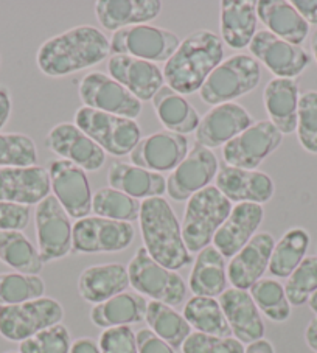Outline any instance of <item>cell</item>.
I'll return each mask as SVG.
<instances>
[{
  "label": "cell",
  "mask_w": 317,
  "mask_h": 353,
  "mask_svg": "<svg viewBox=\"0 0 317 353\" xmlns=\"http://www.w3.org/2000/svg\"><path fill=\"white\" fill-rule=\"evenodd\" d=\"M111 53L106 34L92 26H78L44 41L36 53L47 77H65L100 64Z\"/></svg>",
  "instance_id": "6da1fadb"
},
{
  "label": "cell",
  "mask_w": 317,
  "mask_h": 353,
  "mask_svg": "<svg viewBox=\"0 0 317 353\" xmlns=\"http://www.w3.org/2000/svg\"><path fill=\"white\" fill-rule=\"evenodd\" d=\"M223 41L210 30H196L181 42L163 65V80L181 95L196 92L223 63Z\"/></svg>",
  "instance_id": "7a4b0ae2"
},
{
  "label": "cell",
  "mask_w": 317,
  "mask_h": 353,
  "mask_svg": "<svg viewBox=\"0 0 317 353\" xmlns=\"http://www.w3.org/2000/svg\"><path fill=\"white\" fill-rule=\"evenodd\" d=\"M139 221L143 248L158 265L178 271L192 263L193 259L182 239L179 220L165 198L143 199Z\"/></svg>",
  "instance_id": "3957f363"
},
{
  "label": "cell",
  "mask_w": 317,
  "mask_h": 353,
  "mask_svg": "<svg viewBox=\"0 0 317 353\" xmlns=\"http://www.w3.org/2000/svg\"><path fill=\"white\" fill-rule=\"evenodd\" d=\"M232 209L230 201L215 185L194 193L187 201L184 223L181 226L188 252H199L209 246Z\"/></svg>",
  "instance_id": "277c9868"
},
{
  "label": "cell",
  "mask_w": 317,
  "mask_h": 353,
  "mask_svg": "<svg viewBox=\"0 0 317 353\" xmlns=\"http://www.w3.org/2000/svg\"><path fill=\"white\" fill-rule=\"evenodd\" d=\"M260 78L261 67L257 59L247 54H235L212 72L199 89V97L212 106L232 103L257 88Z\"/></svg>",
  "instance_id": "5b68a950"
},
{
  "label": "cell",
  "mask_w": 317,
  "mask_h": 353,
  "mask_svg": "<svg viewBox=\"0 0 317 353\" xmlns=\"http://www.w3.org/2000/svg\"><path fill=\"white\" fill-rule=\"evenodd\" d=\"M75 125L95 143H99L105 153L117 157L131 154L142 137V131L136 120L101 112L88 106L76 109Z\"/></svg>",
  "instance_id": "8992f818"
},
{
  "label": "cell",
  "mask_w": 317,
  "mask_h": 353,
  "mask_svg": "<svg viewBox=\"0 0 317 353\" xmlns=\"http://www.w3.org/2000/svg\"><path fill=\"white\" fill-rule=\"evenodd\" d=\"M127 274L131 287L151 301L178 307L185 299L187 285L181 274L158 265L145 248L137 249L127 265Z\"/></svg>",
  "instance_id": "52a82bcc"
},
{
  "label": "cell",
  "mask_w": 317,
  "mask_h": 353,
  "mask_svg": "<svg viewBox=\"0 0 317 353\" xmlns=\"http://www.w3.org/2000/svg\"><path fill=\"white\" fill-rule=\"evenodd\" d=\"M64 308L53 297H39L17 305H0V336L22 343L48 327L61 324Z\"/></svg>",
  "instance_id": "ba28073f"
},
{
  "label": "cell",
  "mask_w": 317,
  "mask_h": 353,
  "mask_svg": "<svg viewBox=\"0 0 317 353\" xmlns=\"http://www.w3.org/2000/svg\"><path fill=\"white\" fill-rule=\"evenodd\" d=\"M111 53L126 54L150 63H167L181 44L179 36L167 28L134 26L114 32L111 38Z\"/></svg>",
  "instance_id": "9c48e42d"
},
{
  "label": "cell",
  "mask_w": 317,
  "mask_h": 353,
  "mask_svg": "<svg viewBox=\"0 0 317 353\" xmlns=\"http://www.w3.org/2000/svg\"><path fill=\"white\" fill-rule=\"evenodd\" d=\"M136 235L132 223L86 216L73 224L72 251L75 254L120 252L131 246Z\"/></svg>",
  "instance_id": "30bf717a"
},
{
  "label": "cell",
  "mask_w": 317,
  "mask_h": 353,
  "mask_svg": "<svg viewBox=\"0 0 317 353\" xmlns=\"http://www.w3.org/2000/svg\"><path fill=\"white\" fill-rule=\"evenodd\" d=\"M34 224L38 251L44 265L64 259L72 252L70 216L53 194H48L36 205Z\"/></svg>",
  "instance_id": "8fae6325"
},
{
  "label": "cell",
  "mask_w": 317,
  "mask_h": 353,
  "mask_svg": "<svg viewBox=\"0 0 317 353\" xmlns=\"http://www.w3.org/2000/svg\"><path fill=\"white\" fill-rule=\"evenodd\" d=\"M283 134L269 120L257 121L223 147L227 167L255 170L282 145Z\"/></svg>",
  "instance_id": "7c38bea8"
},
{
  "label": "cell",
  "mask_w": 317,
  "mask_h": 353,
  "mask_svg": "<svg viewBox=\"0 0 317 353\" xmlns=\"http://www.w3.org/2000/svg\"><path fill=\"white\" fill-rule=\"evenodd\" d=\"M78 94L83 106L96 111L131 120H136L142 114V101L103 72H90L84 77L79 83Z\"/></svg>",
  "instance_id": "4fadbf2b"
},
{
  "label": "cell",
  "mask_w": 317,
  "mask_h": 353,
  "mask_svg": "<svg viewBox=\"0 0 317 353\" xmlns=\"http://www.w3.org/2000/svg\"><path fill=\"white\" fill-rule=\"evenodd\" d=\"M48 176L53 196L59 201L70 218L89 216L92 212V190L88 174L83 168L65 159L52 161L48 165Z\"/></svg>",
  "instance_id": "5bb4252c"
},
{
  "label": "cell",
  "mask_w": 317,
  "mask_h": 353,
  "mask_svg": "<svg viewBox=\"0 0 317 353\" xmlns=\"http://www.w3.org/2000/svg\"><path fill=\"white\" fill-rule=\"evenodd\" d=\"M219 172L218 159L212 150L194 143L193 148L167 179V192L172 199L185 201L194 193L204 190L216 178Z\"/></svg>",
  "instance_id": "9a60e30c"
},
{
  "label": "cell",
  "mask_w": 317,
  "mask_h": 353,
  "mask_svg": "<svg viewBox=\"0 0 317 353\" xmlns=\"http://www.w3.org/2000/svg\"><path fill=\"white\" fill-rule=\"evenodd\" d=\"M251 52L260 63H263L276 78H289L302 75L311 63L309 53L302 46L289 44L267 30H258L249 44Z\"/></svg>",
  "instance_id": "2e32d148"
},
{
  "label": "cell",
  "mask_w": 317,
  "mask_h": 353,
  "mask_svg": "<svg viewBox=\"0 0 317 353\" xmlns=\"http://www.w3.org/2000/svg\"><path fill=\"white\" fill-rule=\"evenodd\" d=\"M47 148L54 154L70 161L84 172H96L106 162V153L75 123L53 126L45 137Z\"/></svg>",
  "instance_id": "e0dca14e"
},
{
  "label": "cell",
  "mask_w": 317,
  "mask_h": 353,
  "mask_svg": "<svg viewBox=\"0 0 317 353\" xmlns=\"http://www.w3.org/2000/svg\"><path fill=\"white\" fill-rule=\"evenodd\" d=\"M187 154V137L165 130L140 139L130 156L132 165L154 173H163L174 170L185 159Z\"/></svg>",
  "instance_id": "ac0fdd59"
},
{
  "label": "cell",
  "mask_w": 317,
  "mask_h": 353,
  "mask_svg": "<svg viewBox=\"0 0 317 353\" xmlns=\"http://www.w3.org/2000/svg\"><path fill=\"white\" fill-rule=\"evenodd\" d=\"M254 125L252 115L238 103L213 106L199 121L196 142L205 148H219Z\"/></svg>",
  "instance_id": "d6986e66"
},
{
  "label": "cell",
  "mask_w": 317,
  "mask_h": 353,
  "mask_svg": "<svg viewBox=\"0 0 317 353\" xmlns=\"http://www.w3.org/2000/svg\"><path fill=\"white\" fill-rule=\"evenodd\" d=\"M108 70L109 77L130 90L140 101L154 99L165 81L163 72L157 64L126 54H111Z\"/></svg>",
  "instance_id": "ffe728a7"
},
{
  "label": "cell",
  "mask_w": 317,
  "mask_h": 353,
  "mask_svg": "<svg viewBox=\"0 0 317 353\" xmlns=\"http://www.w3.org/2000/svg\"><path fill=\"white\" fill-rule=\"evenodd\" d=\"M274 246L276 240L269 232L255 234L251 241L229 261L227 279L232 288L247 291L263 279V274L269 268Z\"/></svg>",
  "instance_id": "44dd1931"
},
{
  "label": "cell",
  "mask_w": 317,
  "mask_h": 353,
  "mask_svg": "<svg viewBox=\"0 0 317 353\" xmlns=\"http://www.w3.org/2000/svg\"><path fill=\"white\" fill-rule=\"evenodd\" d=\"M48 170L39 165L0 168V201L21 205H38L50 194Z\"/></svg>",
  "instance_id": "7402d4cb"
},
{
  "label": "cell",
  "mask_w": 317,
  "mask_h": 353,
  "mask_svg": "<svg viewBox=\"0 0 317 353\" xmlns=\"http://www.w3.org/2000/svg\"><path fill=\"white\" fill-rule=\"evenodd\" d=\"M219 305L229 322L232 334L241 344H251L265 338L263 318L249 291L227 288L219 296Z\"/></svg>",
  "instance_id": "603a6c76"
},
{
  "label": "cell",
  "mask_w": 317,
  "mask_h": 353,
  "mask_svg": "<svg viewBox=\"0 0 317 353\" xmlns=\"http://www.w3.org/2000/svg\"><path fill=\"white\" fill-rule=\"evenodd\" d=\"M216 188L230 203L265 204L271 201L276 185L271 176L255 170L223 167L216 174Z\"/></svg>",
  "instance_id": "cb8c5ba5"
},
{
  "label": "cell",
  "mask_w": 317,
  "mask_h": 353,
  "mask_svg": "<svg viewBox=\"0 0 317 353\" xmlns=\"http://www.w3.org/2000/svg\"><path fill=\"white\" fill-rule=\"evenodd\" d=\"M263 218L265 209L260 204L241 203L235 205L227 220L213 236V246L225 259H232L257 234Z\"/></svg>",
  "instance_id": "d4e9b609"
},
{
  "label": "cell",
  "mask_w": 317,
  "mask_h": 353,
  "mask_svg": "<svg viewBox=\"0 0 317 353\" xmlns=\"http://www.w3.org/2000/svg\"><path fill=\"white\" fill-rule=\"evenodd\" d=\"M130 285L127 268L121 263L94 265L79 274L78 293L81 299L99 305L114 296L125 293Z\"/></svg>",
  "instance_id": "484cf974"
},
{
  "label": "cell",
  "mask_w": 317,
  "mask_h": 353,
  "mask_svg": "<svg viewBox=\"0 0 317 353\" xmlns=\"http://www.w3.org/2000/svg\"><path fill=\"white\" fill-rule=\"evenodd\" d=\"M158 0H100L95 3V14L105 30L117 32L121 28L143 26L161 14Z\"/></svg>",
  "instance_id": "4316f807"
},
{
  "label": "cell",
  "mask_w": 317,
  "mask_h": 353,
  "mask_svg": "<svg viewBox=\"0 0 317 353\" xmlns=\"http://www.w3.org/2000/svg\"><path fill=\"white\" fill-rule=\"evenodd\" d=\"M108 182L109 187L134 199L158 198L167 192V179L161 173L120 161H114L109 167Z\"/></svg>",
  "instance_id": "83f0119b"
},
{
  "label": "cell",
  "mask_w": 317,
  "mask_h": 353,
  "mask_svg": "<svg viewBox=\"0 0 317 353\" xmlns=\"http://www.w3.org/2000/svg\"><path fill=\"white\" fill-rule=\"evenodd\" d=\"M258 19L265 23L267 32L278 36L289 44L300 46L307 39L309 26L298 11L286 0H260L255 2Z\"/></svg>",
  "instance_id": "f1b7e54d"
},
{
  "label": "cell",
  "mask_w": 317,
  "mask_h": 353,
  "mask_svg": "<svg viewBox=\"0 0 317 353\" xmlns=\"http://www.w3.org/2000/svg\"><path fill=\"white\" fill-rule=\"evenodd\" d=\"M298 84L289 78H274L266 84L263 101L269 121L283 134H292L297 130L298 112Z\"/></svg>",
  "instance_id": "f546056e"
},
{
  "label": "cell",
  "mask_w": 317,
  "mask_h": 353,
  "mask_svg": "<svg viewBox=\"0 0 317 353\" xmlns=\"http://www.w3.org/2000/svg\"><path fill=\"white\" fill-rule=\"evenodd\" d=\"M257 8L251 0H224L221 3V36L230 48L241 50L257 33Z\"/></svg>",
  "instance_id": "4dcf8cb0"
},
{
  "label": "cell",
  "mask_w": 317,
  "mask_h": 353,
  "mask_svg": "<svg viewBox=\"0 0 317 353\" xmlns=\"http://www.w3.org/2000/svg\"><path fill=\"white\" fill-rule=\"evenodd\" d=\"M227 263L218 249L209 245L198 252L194 260L188 287L194 296L216 297L227 290Z\"/></svg>",
  "instance_id": "1f68e13d"
},
{
  "label": "cell",
  "mask_w": 317,
  "mask_h": 353,
  "mask_svg": "<svg viewBox=\"0 0 317 353\" xmlns=\"http://www.w3.org/2000/svg\"><path fill=\"white\" fill-rule=\"evenodd\" d=\"M146 307L148 302L142 294L125 291L106 302L94 305L90 310V321L94 325L105 330L112 327L139 324L145 321Z\"/></svg>",
  "instance_id": "d6a6232c"
},
{
  "label": "cell",
  "mask_w": 317,
  "mask_h": 353,
  "mask_svg": "<svg viewBox=\"0 0 317 353\" xmlns=\"http://www.w3.org/2000/svg\"><path fill=\"white\" fill-rule=\"evenodd\" d=\"M152 106L167 131L187 136L198 130L201 121L198 111L184 95L178 94L172 88L163 86L158 90L152 99Z\"/></svg>",
  "instance_id": "836d02e7"
},
{
  "label": "cell",
  "mask_w": 317,
  "mask_h": 353,
  "mask_svg": "<svg viewBox=\"0 0 317 353\" xmlns=\"http://www.w3.org/2000/svg\"><path fill=\"white\" fill-rule=\"evenodd\" d=\"M0 261L14 270V272L30 276H39L44 268L39 251L19 230L0 232Z\"/></svg>",
  "instance_id": "e575fe53"
},
{
  "label": "cell",
  "mask_w": 317,
  "mask_h": 353,
  "mask_svg": "<svg viewBox=\"0 0 317 353\" xmlns=\"http://www.w3.org/2000/svg\"><path fill=\"white\" fill-rule=\"evenodd\" d=\"M309 243L311 236L303 228H292L286 230L282 239L274 246L267 271L274 277L288 279L307 257Z\"/></svg>",
  "instance_id": "d590c367"
},
{
  "label": "cell",
  "mask_w": 317,
  "mask_h": 353,
  "mask_svg": "<svg viewBox=\"0 0 317 353\" xmlns=\"http://www.w3.org/2000/svg\"><path fill=\"white\" fill-rule=\"evenodd\" d=\"M184 318L198 333L221 338L234 336L219 301L215 297L193 296L185 303Z\"/></svg>",
  "instance_id": "8d00e7d4"
},
{
  "label": "cell",
  "mask_w": 317,
  "mask_h": 353,
  "mask_svg": "<svg viewBox=\"0 0 317 353\" xmlns=\"http://www.w3.org/2000/svg\"><path fill=\"white\" fill-rule=\"evenodd\" d=\"M145 321L150 330L172 345L174 350L181 349L185 339L192 334V327L188 325L184 314L178 313L167 303L150 301L146 307Z\"/></svg>",
  "instance_id": "74e56055"
},
{
  "label": "cell",
  "mask_w": 317,
  "mask_h": 353,
  "mask_svg": "<svg viewBox=\"0 0 317 353\" xmlns=\"http://www.w3.org/2000/svg\"><path fill=\"white\" fill-rule=\"evenodd\" d=\"M255 305L272 322H286L291 316V303L285 287L276 279H260L249 290Z\"/></svg>",
  "instance_id": "f35d334b"
},
{
  "label": "cell",
  "mask_w": 317,
  "mask_h": 353,
  "mask_svg": "<svg viewBox=\"0 0 317 353\" xmlns=\"http://www.w3.org/2000/svg\"><path fill=\"white\" fill-rule=\"evenodd\" d=\"M139 199H134L127 194L115 190L112 187H103L94 194L92 212L96 216L108 220L132 223L140 216Z\"/></svg>",
  "instance_id": "ab89813d"
},
{
  "label": "cell",
  "mask_w": 317,
  "mask_h": 353,
  "mask_svg": "<svg viewBox=\"0 0 317 353\" xmlns=\"http://www.w3.org/2000/svg\"><path fill=\"white\" fill-rule=\"evenodd\" d=\"M45 294V282L39 276L0 272V305H17Z\"/></svg>",
  "instance_id": "60d3db41"
},
{
  "label": "cell",
  "mask_w": 317,
  "mask_h": 353,
  "mask_svg": "<svg viewBox=\"0 0 317 353\" xmlns=\"http://www.w3.org/2000/svg\"><path fill=\"white\" fill-rule=\"evenodd\" d=\"M38 148L32 137L21 132H0V168L33 167Z\"/></svg>",
  "instance_id": "b9f144b4"
},
{
  "label": "cell",
  "mask_w": 317,
  "mask_h": 353,
  "mask_svg": "<svg viewBox=\"0 0 317 353\" xmlns=\"http://www.w3.org/2000/svg\"><path fill=\"white\" fill-rule=\"evenodd\" d=\"M317 291V255H308L294 272L286 279L285 293L291 307H302L308 303Z\"/></svg>",
  "instance_id": "7bdbcfd3"
},
{
  "label": "cell",
  "mask_w": 317,
  "mask_h": 353,
  "mask_svg": "<svg viewBox=\"0 0 317 353\" xmlns=\"http://www.w3.org/2000/svg\"><path fill=\"white\" fill-rule=\"evenodd\" d=\"M296 131L302 148L317 154V90H307L300 95Z\"/></svg>",
  "instance_id": "ee69618b"
},
{
  "label": "cell",
  "mask_w": 317,
  "mask_h": 353,
  "mask_svg": "<svg viewBox=\"0 0 317 353\" xmlns=\"http://www.w3.org/2000/svg\"><path fill=\"white\" fill-rule=\"evenodd\" d=\"M70 347V332L65 325L57 324L22 341L19 344V353H69Z\"/></svg>",
  "instance_id": "f6af8a7d"
},
{
  "label": "cell",
  "mask_w": 317,
  "mask_h": 353,
  "mask_svg": "<svg viewBox=\"0 0 317 353\" xmlns=\"http://www.w3.org/2000/svg\"><path fill=\"white\" fill-rule=\"evenodd\" d=\"M181 349L182 353H245L246 347L234 336L221 338L194 332Z\"/></svg>",
  "instance_id": "bcb514c9"
},
{
  "label": "cell",
  "mask_w": 317,
  "mask_h": 353,
  "mask_svg": "<svg viewBox=\"0 0 317 353\" xmlns=\"http://www.w3.org/2000/svg\"><path fill=\"white\" fill-rule=\"evenodd\" d=\"M100 353H139L137 339L130 325L103 330L99 339Z\"/></svg>",
  "instance_id": "7dc6e473"
},
{
  "label": "cell",
  "mask_w": 317,
  "mask_h": 353,
  "mask_svg": "<svg viewBox=\"0 0 317 353\" xmlns=\"http://www.w3.org/2000/svg\"><path fill=\"white\" fill-rule=\"evenodd\" d=\"M30 218H32V209L28 205L0 201V232H8V230L22 232L28 226Z\"/></svg>",
  "instance_id": "c3c4849f"
},
{
  "label": "cell",
  "mask_w": 317,
  "mask_h": 353,
  "mask_svg": "<svg viewBox=\"0 0 317 353\" xmlns=\"http://www.w3.org/2000/svg\"><path fill=\"white\" fill-rule=\"evenodd\" d=\"M139 353H176L172 345L157 336L150 328H142L136 333Z\"/></svg>",
  "instance_id": "681fc988"
},
{
  "label": "cell",
  "mask_w": 317,
  "mask_h": 353,
  "mask_svg": "<svg viewBox=\"0 0 317 353\" xmlns=\"http://www.w3.org/2000/svg\"><path fill=\"white\" fill-rule=\"evenodd\" d=\"M291 3L308 26H317V0H294Z\"/></svg>",
  "instance_id": "f907efd6"
},
{
  "label": "cell",
  "mask_w": 317,
  "mask_h": 353,
  "mask_svg": "<svg viewBox=\"0 0 317 353\" xmlns=\"http://www.w3.org/2000/svg\"><path fill=\"white\" fill-rule=\"evenodd\" d=\"M11 95L7 88H0V130H3V126L8 123L10 115H11Z\"/></svg>",
  "instance_id": "816d5d0a"
},
{
  "label": "cell",
  "mask_w": 317,
  "mask_h": 353,
  "mask_svg": "<svg viewBox=\"0 0 317 353\" xmlns=\"http://www.w3.org/2000/svg\"><path fill=\"white\" fill-rule=\"evenodd\" d=\"M69 353H100V347L92 338H78L72 343Z\"/></svg>",
  "instance_id": "f5cc1de1"
},
{
  "label": "cell",
  "mask_w": 317,
  "mask_h": 353,
  "mask_svg": "<svg viewBox=\"0 0 317 353\" xmlns=\"http://www.w3.org/2000/svg\"><path fill=\"white\" fill-rule=\"evenodd\" d=\"M305 343L311 350L317 353V316L308 322L307 328H305Z\"/></svg>",
  "instance_id": "db71d44e"
},
{
  "label": "cell",
  "mask_w": 317,
  "mask_h": 353,
  "mask_svg": "<svg viewBox=\"0 0 317 353\" xmlns=\"http://www.w3.org/2000/svg\"><path fill=\"white\" fill-rule=\"evenodd\" d=\"M245 353H276V349H274L271 341L263 338L260 341H255V343L247 344Z\"/></svg>",
  "instance_id": "11a10c76"
},
{
  "label": "cell",
  "mask_w": 317,
  "mask_h": 353,
  "mask_svg": "<svg viewBox=\"0 0 317 353\" xmlns=\"http://www.w3.org/2000/svg\"><path fill=\"white\" fill-rule=\"evenodd\" d=\"M311 52H313L314 61L317 63V30L313 33V38H311Z\"/></svg>",
  "instance_id": "9f6ffc18"
},
{
  "label": "cell",
  "mask_w": 317,
  "mask_h": 353,
  "mask_svg": "<svg viewBox=\"0 0 317 353\" xmlns=\"http://www.w3.org/2000/svg\"><path fill=\"white\" fill-rule=\"evenodd\" d=\"M308 305L311 308V312H313L317 316V291L313 296H311V299L308 301Z\"/></svg>",
  "instance_id": "6f0895ef"
},
{
  "label": "cell",
  "mask_w": 317,
  "mask_h": 353,
  "mask_svg": "<svg viewBox=\"0 0 317 353\" xmlns=\"http://www.w3.org/2000/svg\"><path fill=\"white\" fill-rule=\"evenodd\" d=\"M5 353H19V350H17V352L16 350H10V352H5Z\"/></svg>",
  "instance_id": "680465c9"
}]
</instances>
